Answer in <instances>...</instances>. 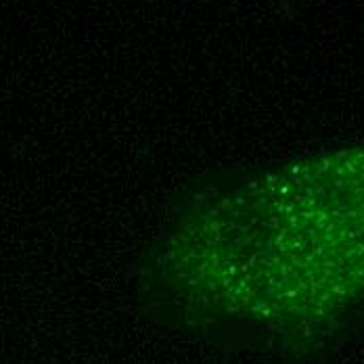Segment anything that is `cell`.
I'll return each mask as SVG.
<instances>
[{
  "mask_svg": "<svg viewBox=\"0 0 364 364\" xmlns=\"http://www.w3.org/2000/svg\"><path fill=\"white\" fill-rule=\"evenodd\" d=\"M146 310L268 354L323 348L364 306V143L203 172L136 264Z\"/></svg>",
  "mask_w": 364,
  "mask_h": 364,
  "instance_id": "obj_1",
  "label": "cell"
}]
</instances>
